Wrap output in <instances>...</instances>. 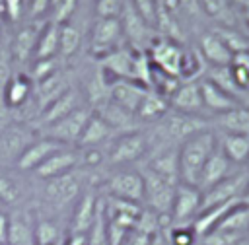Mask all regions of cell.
Returning a JSON list of instances; mask_svg holds the SVG:
<instances>
[{"mask_svg":"<svg viewBox=\"0 0 249 245\" xmlns=\"http://www.w3.org/2000/svg\"><path fill=\"white\" fill-rule=\"evenodd\" d=\"M247 167H249V163H247Z\"/></svg>","mask_w":249,"mask_h":245,"instance_id":"cell-39","label":"cell"},{"mask_svg":"<svg viewBox=\"0 0 249 245\" xmlns=\"http://www.w3.org/2000/svg\"><path fill=\"white\" fill-rule=\"evenodd\" d=\"M103 208V198H99V192L88 183L86 191L74 204L70 216H68V233L70 235H88V231L93 228L99 212Z\"/></svg>","mask_w":249,"mask_h":245,"instance_id":"cell-7","label":"cell"},{"mask_svg":"<svg viewBox=\"0 0 249 245\" xmlns=\"http://www.w3.org/2000/svg\"><path fill=\"white\" fill-rule=\"evenodd\" d=\"M33 95V84L31 78L23 72H14L12 78L8 80L6 88H4V95H2V105L8 111L14 109H21Z\"/></svg>","mask_w":249,"mask_h":245,"instance_id":"cell-23","label":"cell"},{"mask_svg":"<svg viewBox=\"0 0 249 245\" xmlns=\"http://www.w3.org/2000/svg\"><path fill=\"white\" fill-rule=\"evenodd\" d=\"M91 113H93L91 107L82 105V107H78L76 111L68 113L66 117H62V119L51 122L49 126H45V128H43V136H49V138L56 140L58 144L74 146V148H76V146H78V140H80V136H82V132H84V126H86V122L89 121Z\"/></svg>","mask_w":249,"mask_h":245,"instance_id":"cell-8","label":"cell"},{"mask_svg":"<svg viewBox=\"0 0 249 245\" xmlns=\"http://www.w3.org/2000/svg\"><path fill=\"white\" fill-rule=\"evenodd\" d=\"M148 58L150 62L167 72L169 76H175L179 80L185 78V68H187V60H189V52H185L173 39H154L148 47Z\"/></svg>","mask_w":249,"mask_h":245,"instance_id":"cell-6","label":"cell"},{"mask_svg":"<svg viewBox=\"0 0 249 245\" xmlns=\"http://www.w3.org/2000/svg\"><path fill=\"white\" fill-rule=\"evenodd\" d=\"M169 109L177 111V113H185V115H200L204 105H202L198 82L196 80H181L179 88L169 97Z\"/></svg>","mask_w":249,"mask_h":245,"instance_id":"cell-18","label":"cell"},{"mask_svg":"<svg viewBox=\"0 0 249 245\" xmlns=\"http://www.w3.org/2000/svg\"><path fill=\"white\" fill-rule=\"evenodd\" d=\"M74 169H78V148H74V146H62L53 156H49L39 167H35L31 171V175L43 183V181L60 177L64 173H70Z\"/></svg>","mask_w":249,"mask_h":245,"instance_id":"cell-13","label":"cell"},{"mask_svg":"<svg viewBox=\"0 0 249 245\" xmlns=\"http://www.w3.org/2000/svg\"><path fill=\"white\" fill-rule=\"evenodd\" d=\"M86 187H88V183H84L80 167L70 173H64L60 177L43 181V189H41L43 208L49 214L62 218L66 212H72L74 204L78 202V198L82 196Z\"/></svg>","mask_w":249,"mask_h":245,"instance_id":"cell-2","label":"cell"},{"mask_svg":"<svg viewBox=\"0 0 249 245\" xmlns=\"http://www.w3.org/2000/svg\"><path fill=\"white\" fill-rule=\"evenodd\" d=\"M64 144H58L56 140L49 138V136H37L25 150L23 154L18 158V161L14 163V169L18 173H31L35 167H39L49 156H53L56 150H60Z\"/></svg>","mask_w":249,"mask_h":245,"instance_id":"cell-15","label":"cell"},{"mask_svg":"<svg viewBox=\"0 0 249 245\" xmlns=\"http://www.w3.org/2000/svg\"><path fill=\"white\" fill-rule=\"evenodd\" d=\"M212 128H216L220 132H235V134L249 136V107L237 105L226 113L216 115Z\"/></svg>","mask_w":249,"mask_h":245,"instance_id":"cell-27","label":"cell"},{"mask_svg":"<svg viewBox=\"0 0 249 245\" xmlns=\"http://www.w3.org/2000/svg\"><path fill=\"white\" fill-rule=\"evenodd\" d=\"M8 245H35V212L23 204L8 210Z\"/></svg>","mask_w":249,"mask_h":245,"instance_id":"cell-12","label":"cell"},{"mask_svg":"<svg viewBox=\"0 0 249 245\" xmlns=\"http://www.w3.org/2000/svg\"><path fill=\"white\" fill-rule=\"evenodd\" d=\"M216 138H218V148L226 154V158L233 165L247 167V163H249V136L247 134H235V132H220V130H216Z\"/></svg>","mask_w":249,"mask_h":245,"instance_id":"cell-24","label":"cell"},{"mask_svg":"<svg viewBox=\"0 0 249 245\" xmlns=\"http://www.w3.org/2000/svg\"><path fill=\"white\" fill-rule=\"evenodd\" d=\"M202 210V192L195 185L177 183L171 210H169V224L175 226H189Z\"/></svg>","mask_w":249,"mask_h":245,"instance_id":"cell-9","label":"cell"},{"mask_svg":"<svg viewBox=\"0 0 249 245\" xmlns=\"http://www.w3.org/2000/svg\"><path fill=\"white\" fill-rule=\"evenodd\" d=\"M80 47H82V33H80V29L74 23H70V21L62 23L60 31H58V54L62 58H68V56L76 54Z\"/></svg>","mask_w":249,"mask_h":245,"instance_id":"cell-30","label":"cell"},{"mask_svg":"<svg viewBox=\"0 0 249 245\" xmlns=\"http://www.w3.org/2000/svg\"><path fill=\"white\" fill-rule=\"evenodd\" d=\"M214 33L224 41V45L235 54V52H241V51H249V45L245 43V39L237 33V31H233V29H230V27H220V29H214Z\"/></svg>","mask_w":249,"mask_h":245,"instance_id":"cell-32","label":"cell"},{"mask_svg":"<svg viewBox=\"0 0 249 245\" xmlns=\"http://www.w3.org/2000/svg\"><path fill=\"white\" fill-rule=\"evenodd\" d=\"M68 233V224L53 214H35V245H64Z\"/></svg>","mask_w":249,"mask_h":245,"instance_id":"cell-17","label":"cell"},{"mask_svg":"<svg viewBox=\"0 0 249 245\" xmlns=\"http://www.w3.org/2000/svg\"><path fill=\"white\" fill-rule=\"evenodd\" d=\"M27 189L21 181V173L16 169L0 167V206L4 208H18L27 204L25 200Z\"/></svg>","mask_w":249,"mask_h":245,"instance_id":"cell-19","label":"cell"},{"mask_svg":"<svg viewBox=\"0 0 249 245\" xmlns=\"http://www.w3.org/2000/svg\"><path fill=\"white\" fill-rule=\"evenodd\" d=\"M103 191L109 198L126 200L134 204L144 202V179L138 167H113L103 177Z\"/></svg>","mask_w":249,"mask_h":245,"instance_id":"cell-4","label":"cell"},{"mask_svg":"<svg viewBox=\"0 0 249 245\" xmlns=\"http://www.w3.org/2000/svg\"><path fill=\"white\" fill-rule=\"evenodd\" d=\"M169 113V101L154 91H148L146 97L142 99L138 111H136V119L138 122H152L156 124L160 119H163Z\"/></svg>","mask_w":249,"mask_h":245,"instance_id":"cell-28","label":"cell"},{"mask_svg":"<svg viewBox=\"0 0 249 245\" xmlns=\"http://www.w3.org/2000/svg\"><path fill=\"white\" fill-rule=\"evenodd\" d=\"M51 2H53V0H31V6H29V8H31V18L35 19L39 14H43Z\"/></svg>","mask_w":249,"mask_h":245,"instance_id":"cell-36","label":"cell"},{"mask_svg":"<svg viewBox=\"0 0 249 245\" xmlns=\"http://www.w3.org/2000/svg\"><path fill=\"white\" fill-rule=\"evenodd\" d=\"M138 169H140L142 179H144V204H146V208L160 214V216H169L175 187L179 181L165 179L144 165H140Z\"/></svg>","mask_w":249,"mask_h":245,"instance_id":"cell-5","label":"cell"},{"mask_svg":"<svg viewBox=\"0 0 249 245\" xmlns=\"http://www.w3.org/2000/svg\"><path fill=\"white\" fill-rule=\"evenodd\" d=\"M165 245H198V237L193 229V226H175L169 224L163 231Z\"/></svg>","mask_w":249,"mask_h":245,"instance_id":"cell-31","label":"cell"},{"mask_svg":"<svg viewBox=\"0 0 249 245\" xmlns=\"http://www.w3.org/2000/svg\"><path fill=\"white\" fill-rule=\"evenodd\" d=\"M115 136H117V132L93 111L89 121L84 126V132H82L76 148H105V146H109V142Z\"/></svg>","mask_w":249,"mask_h":245,"instance_id":"cell-25","label":"cell"},{"mask_svg":"<svg viewBox=\"0 0 249 245\" xmlns=\"http://www.w3.org/2000/svg\"><path fill=\"white\" fill-rule=\"evenodd\" d=\"M235 169H237V165H233V163L226 158V154L216 146V150H214L212 156L206 159V163H204V167H202V171H200L198 185H196L198 191L202 192V191L210 189L212 185H216V183H220L222 179H226L228 175H231Z\"/></svg>","mask_w":249,"mask_h":245,"instance_id":"cell-20","label":"cell"},{"mask_svg":"<svg viewBox=\"0 0 249 245\" xmlns=\"http://www.w3.org/2000/svg\"><path fill=\"white\" fill-rule=\"evenodd\" d=\"M123 39H124L123 25L117 18H97L89 33V49L93 54L105 56L121 49Z\"/></svg>","mask_w":249,"mask_h":245,"instance_id":"cell-11","label":"cell"},{"mask_svg":"<svg viewBox=\"0 0 249 245\" xmlns=\"http://www.w3.org/2000/svg\"><path fill=\"white\" fill-rule=\"evenodd\" d=\"M152 148L148 130H130L117 134L107 146V165L111 167H128L146 159Z\"/></svg>","mask_w":249,"mask_h":245,"instance_id":"cell-3","label":"cell"},{"mask_svg":"<svg viewBox=\"0 0 249 245\" xmlns=\"http://www.w3.org/2000/svg\"><path fill=\"white\" fill-rule=\"evenodd\" d=\"M245 21H247V25H249V10L245 12Z\"/></svg>","mask_w":249,"mask_h":245,"instance_id":"cell-38","label":"cell"},{"mask_svg":"<svg viewBox=\"0 0 249 245\" xmlns=\"http://www.w3.org/2000/svg\"><path fill=\"white\" fill-rule=\"evenodd\" d=\"M198 88H200V97H202V105L204 109H210L212 113L220 115V113H226L239 103V99L235 95H231L230 91L222 89L218 84H214L212 80L204 78V80H198Z\"/></svg>","mask_w":249,"mask_h":245,"instance_id":"cell-22","label":"cell"},{"mask_svg":"<svg viewBox=\"0 0 249 245\" xmlns=\"http://www.w3.org/2000/svg\"><path fill=\"white\" fill-rule=\"evenodd\" d=\"M41 29L43 27L37 25V21L33 19L31 23H25V25H21L16 31V35H14L12 43H10V56H12V60L25 62V60H29L35 54Z\"/></svg>","mask_w":249,"mask_h":245,"instance_id":"cell-21","label":"cell"},{"mask_svg":"<svg viewBox=\"0 0 249 245\" xmlns=\"http://www.w3.org/2000/svg\"><path fill=\"white\" fill-rule=\"evenodd\" d=\"M58 31L60 25L58 23H49L41 29L39 41H37V49L33 54V60H43V58H54V54H58Z\"/></svg>","mask_w":249,"mask_h":245,"instance_id":"cell-29","label":"cell"},{"mask_svg":"<svg viewBox=\"0 0 249 245\" xmlns=\"http://www.w3.org/2000/svg\"><path fill=\"white\" fill-rule=\"evenodd\" d=\"M204 12L212 18H224L228 12V0H198Z\"/></svg>","mask_w":249,"mask_h":245,"instance_id":"cell-34","label":"cell"},{"mask_svg":"<svg viewBox=\"0 0 249 245\" xmlns=\"http://www.w3.org/2000/svg\"><path fill=\"white\" fill-rule=\"evenodd\" d=\"M4 33H6V25H4V18H2V12H0V49L4 47Z\"/></svg>","mask_w":249,"mask_h":245,"instance_id":"cell-37","label":"cell"},{"mask_svg":"<svg viewBox=\"0 0 249 245\" xmlns=\"http://www.w3.org/2000/svg\"><path fill=\"white\" fill-rule=\"evenodd\" d=\"M35 130L21 122H10L0 132V167H14L23 150L35 140Z\"/></svg>","mask_w":249,"mask_h":245,"instance_id":"cell-10","label":"cell"},{"mask_svg":"<svg viewBox=\"0 0 249 245\" xmlns=\"http://www.w3.org/2000/svg\"><path fill=\"white\" fill-rule=\"evenodd\" d=\"M198 52L204 56L206 62H210V66H230L233 60V52L214 31H206L204 35H200Z\"/></svg>","mask_w":249,"mask_h":245,"instance_id":"cell-26","label":"cell"},{"mask_svg":"<svg viewBox=\"0 0 249 245\" xmlns=\"http://www.w3.org/2000/svg\"><path fill=\"white\" fill-rule=\"evenodd\" d=\"M218 146L216 130L212 126L193 134L177 148V165H179V181L187 185H198L200 171L206 163V159L212 156V152Z\"/></svg>","mask_w":249,"mask_h":245,"instance_id":"cell-1","label":"cell"},{"mask_svg":"<svg viewBox=\"0 0 249 245\" xmlns=\"http://www.w3.org/2000/svg\"><path fill=\"white\" fill-rule=\"evenodd\" d=\"M128 0H95V16L97 18H121Z\"/></svg>","mask_w":249,"mask_h":245,"instance_id":"cell-33","label":"cell"},{"mask_svg":"<svg viewBox=\"0 0 249 245\" xmlns=\"http://www.w3.org/2000/svg\"><path fill=\"white\" fill-rule=\"evenodd\" d=\"M78 107H82V93L78 88H66L60 95H56L51 103H47L43 109H41V128L49 126L51 122L66 117L68 113L76 111Z\"/></svg>","mask_w":249,"mask_h":245,"instance_id":"cell-16","label":"cell"},{"mask_svg":"<svg viewBox=\"0 0 249 245\" xmlns=\"http://www.w3.org/2000/svg\"><path fill=\"white\" fill-rule=\"evenodd\" d=\"M150 89L144 84L138 82H130V80H111L107 82V95L109 101H113L115 105H119L121 109L132 113L136 117V111L142 103V99L146 97Z\"/></svg>","mask_w":249,"mask_h":245,"instance_id":"cell-14","label":"cell"},{"mask_svg":"<svg viewBox=\"0 0 249 245\" xmlns=\"http://www.w3.org/2000/svg\"><path fill=\"white\" fill-rule=\"evenodd\" d=\"M93 2H95V0H93Z\"/></svg>","mask_w":249,"mask_h":245,"instance_id":"cell-40","label":"cell"},{"mask_svg":"<svg viewBox=\"0 0 249 245\" xmlns=\"http://www.w3.org/2000/svg\"><path fill=\"white\" fill-rule=\"evenodd\" d=\"M8 208L0 206V245H8Z\"/></svg>","mask_w":249,"mask_h":245,"instance_id":"cell-35","label":"cell"}]
</instances>
